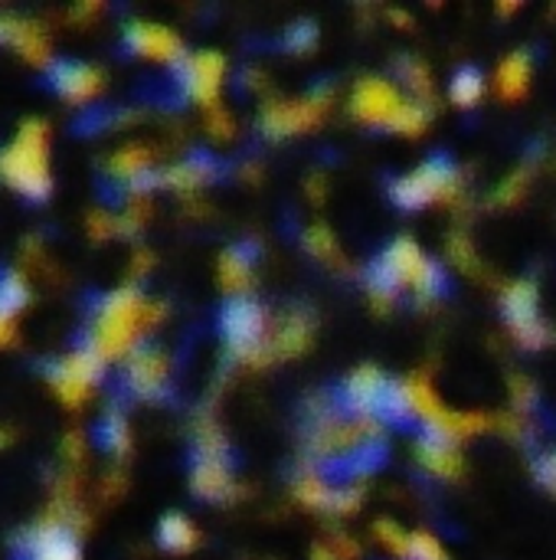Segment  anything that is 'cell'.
Instances as JSON below:
<instances>
[{"mask_svg":"<svg viewBox=\"0 0 556 560\" xmlns=\"http://www.w3.org/2000/svg\"><path fill=\"white\" fill-rule=\"evenodd\" d=\"M367 285H370V299H377L380 305H390L403 289L429 302L446 292V272L413 240H397L370 266Z\"/></svg>","mask_w":556,"mask_h":560,"instance_id":"obj_1","label":"cell"},{"mask_svg":"<svg viewBox=\"0 0 556 560\" xmlns=\"http://www.w3.org/2000/svg\"><path fill=\"white\" fill-rule=\"evenodd\" d=\"M380 446V423L344 417L338 410H318L308 420V450L315 459L344 466V469H367L370 450Z\"/></svg>","mask_w":556,"mask_h":560,"instance_id":"obj_2","label":"cell"},{"mask_svg":"<svg viewBox=\"0 0 556 560\" xmlns=\"http://www.w3.org/2000/svg\"><path fill=\"white\" fill-rule=\"evenodd\" d=\"M147 302L141 299L138 289H115L111 295H105L95 308V322L88 331V341L79 345L92 354L105 358H118L125 351L134 348V338L141 331V325L147 322Z\"/></svg>","mask_w":556,"mask_h":560,"instance_id":"obj_3","label":"cell"},{"mask_svg":"<svg viewBox=\"0 0 556 560\" xmlns=\"http://www.w3.org/2000/svg\"><path fill=\"white\" fill-rule=\"evenodd\" d=\"M354 115L364 125H377V128H393L400 135H419L426 128V112L416 102H406L400 95V89L387 79H364L354 89L351 98Z\"/></svg>","mask_w":556,"mask_h":560,"instance_id":"obj_4","label":"cell"},{"mask_svg":"<svg viewBox=\"0 0 556 560\" xmlns=\"http://www.w3.org/2000/svg\"><path fill=\"white\" fill-rule=\"evenodd\" d=\"M403 404H406V417L419 420L426 436H436V440H446V443H459L472 433H482L488 427L485 417L478 413H456V410H446L439 394L429 387V381L423 377H413V381H403Z\"/></svg>","mask_w":556,"mask_h":560,"instance_id":"obj_5","label":"cell"},{"mask_svg":"<svg viewBox=\"0 0 556 560\" xmlns=\"http://www.w3.org/2000/svg\"><path fill=\"white\" fill-rule=\"evenodd\" d=\"M220 331H223V341L233 358L249 361V364L272 361L269 315L256 299H249V295L233 299L220 315Z\"/></svg>","mask_w":556,"mask_h":560,"instance_id":"obj_6","label":"cell"},{"mask_svg":"<svg viewBox=\"0 0 556 560\" xmlns=\"http://www.w3.org/2000/svg\"><path fill=\"white\" fill-rule=\"evenodd\" d=\"M341 404L351 417L383 423V420H410L403 404V387L387 381L377 368H357L341 394Z\"/></svg>","mask_w":556,"mask_h":560,"instance_id":"obj_7","label":"cell"},{"mask_svg":"<svg viewBox=\"0 0 556 560\" xmlns=\"http://www.w3.org/2000/svg\"><path fill=\"white\" fill-rule=\"evenodd\" d=\"M46 128L39 121H26L16 131V141L0 151V174L20 187L29 197H43L49 190V174H46V154H43V135Z\"/></svg>","mask_w":556,"mask_h":560,"instance_id":"obj_8","label":"cell"},{"mask_svg":"<svg viewBox=\"0 0 556 560\" xmlns=\"http://www.w3.org/2000/svg\"><path fill=\"white\" fill-rule=\"evenodd\" d=\"M190 486L197 495L220 502L233 495V459L226 450V440L220 436L216 427H203L193 443V469H190Z\"/></svg>","mask_w":556,"mask_h":560,"instance_id":"obj_9","label":"cell"},{"mask_svg":"<svg viewBox=\"0 0 556 560\" xmlns=\"http://www.w3.org/2000/svg\"><path fill=\"white\" fill-rule=\"evenodd\" d=\"M456 194H459V171L449 158H429L426 164L413 167L390 187V197L403 210H419L426 203H436Z\"/></svg>","mask_w":556,"mask_h":560,"instance_id":"obj_10","label":"cell"},{"mask_svg":"<svg viewBox=\"0 0 556 560\" xmlns=\"http://www.w3.org/2000/svg\"><path fill=\"white\" fill-rule=\"evenodd\" d=\"M501 312H505V322L508 328L518 335V341L524 348H541L551 331L541 318V299H537V285L534 282H511L505 292H501Z\"/></svg>","mask_w":556,"mask_h":560,"instance_id":"obj_11","label":"cell"},{"mask_svg":"<svg viewBox=\"0 0 556 560\" xmlns=\"http://www.w3.org/2000/svg\"><path fill=\"white\" fill-rule=\"evenodd\" d=\"M223 75H226V59L220 52H213V49L184 56L177 62V79H180L184 92L193 102H200V105H213L216 102L220 85H223Z\"/></svg>","mask_w":556,"mask_h":560,"instance_id":"obj_12","label":"cell"},{"mask_svg":"<svg viewBox=\"0 0 556 560\" xmlns=\"http://www.w3.org/2000/svg\"><path fill=\"white\" fill-rule=\"evenodd\" d=\"M324 108H328V95H324V92H321V95L315 92V95H308V98H292V102H272V105L262 112L259 125H262V131H269L272 138L301 135V131H308L315 121H321Z\"/></svg>","mask_w":556,"mask_h":560,"instance_id":"obj_13","label":"cell"},{"mask_svg":"<svg viewBox=\"0 0 556 560\" xmlns=\"http://www.w3.org/2000/svg\"><path fill=\"white\" fill-rule=\"evenodd\" d=\"M98 371H102V358L92 354V351H85V348H75L69 358L52 361L46 368L52 387L62 394V400H72V404L85 397V390L92 387V381L98 377Z\"/></svg>","mask_w":556,"mask_h":560,"instance_id":"obj_14","label":"cell"},{"mask_svg":"<svg viewBox=\"0 0 556 560\" xmlns=\"http://www.w3.org/2000/svg\"><path fill=\"white\" fill-rule=\"evenodd\" d=\"M26 560H79V545L75 535L69 532V525L62 522H43L36 532H29L20 545V551Z\"/></svg>","mask_w":556,"mask_h":560,"instance_id":"obj_15","label":"cell"},{"mask_svg":"<svg viewBox=\"0 0 556 560\" xmlns=\"http://www.w3.org/2000/svg\"><path fill=\"white\" fill-rule=\"evenodd\" d=\"M125 43L141 52V56H151V59H164V62H180L184 59V49H180V39L174 30L161 26V23H131L125 30Z\"/></svg>","mask_w":556,"mask_h":560,"instance_id":"obj_16","label":"cell"},{"mask_svg":"<svg viewBox=\"0 0 556 560\" xmlns=\"http://www.w3.org/2000/svg\"><path fill=\"white\" fill-rule=\"evenodd\" d=\"M125 377L138 397H157L167 384V358L157 348H138L128 361Z\"/></svg>","mask_w":556,"mask_h":560,"instance_id":"obj_17","label":"cell"},{"mask_svg":"<svg viewBox=\"0 0 556 560\" xmlns=\"http://www.w3.org/2000/svg\"><path fill=\"white\" fill-rule=\"evenodd\" d=\"M49 82L66 98H88L98 89V69L79 59H52L49 62Z\"/></svg>","mask_w":556,"mask_h":560,"instance_id":"obj_18","label":"cell"},{"mask_svg":"<svg viewBox=\"0 0 556 560\" xmlns=\"http://www.w3.org/2000/svg\"><path fill=\"white\" fill-rule=\"evenodd\" d=\"M416 456H419V463L426 466V472H433V476H439V479H456L459 469H462V456L456 453V446L446 443V440H436V436H426V440L419 443Z\"/></svg>","mask_w":556,"mask_h":560,"instance_id":"obj_19","label":"cell"},{"mask_svg":"<svg viewBox=\"0 0 556 560\" xmlns=\"http://www.w3.org/2000/svg\"><path fill=\"white\" fill-rule=\"evenodd\" d=\"M311 338V318L308 315H285L279 322V328L272 331V358L275 354H298L308 348Z\"/></svg>","mask_w":556,"mask_h":560,"instance_id":"obj_20","label":"cell"},{"mask_svg":"<svg viewBox=\"0 0 556 560\" xmlns=\"http://www.w3.org/2000/svg\"><path fill=\"white\" fill-rule=\"evenodd\" d=\"M220 282L226 285V292H246V285L252 282V253L249 246H233L223 259H220Z\"/></svg>","mask_w":556,"mask_h":560,"instance_id":"obj_21","label":"cell"},{"mask_svg":"<svg viewBox=\"0 0 556 560\" xmlns=\"http://www.w3.org/2000/svg\"><path fill=\"white\" fill-rule=\"evenodd\" d=\"M531 82V56L528 52H511L498 66V92L505 98H521Z\"/></svg>","mask_w":556,"mask_h":560,"instance_id":"obj_22","label":"cell"},{"mask_svg":"<svg viewBox=\"0 0 556 560\" xmlns=\"http://www.w3.org/2000/svg\"><path fill=\"white\" fill-rule=\"evenodd\" d=\"M295 492H298V499L305 502V505H311V509H321V512H338V489H331L318 472H308V476H301L298 479V486H295Z\"/></svg>","mask_w":556,"mask_h":560,"instance_id":"obj_23","label":"cell"},{"mask_svg":"<svg viewBox=\"0 0 556 560\" xmlns=\"http://www.w3.org/2000/svg\"><path fill=\"white\" fill-rule=\"evenodd\" d=\"M213 174H216V164L197 154V158H187V161L174 164V167L164 174V180L174 184V187H200V184H206Z\"/></svg>","mask_w":556,"mask_h":560,"instance_id":"obj_24","label":"cell"},{"mask_svg":"<svg viewBox=\"0 0 556 560\" xmlns=\"http://www.w3.org/2000/svg\"><path fill=\"white\" fill-rule=\"evenodd\" d=\"M157 541L167 551H190L197 545V532H193V525L184 515H167L157 525Z\"/></svg>","mask_w":556,"mask_h":560,"instance_id":"obj_25","label":"cell"},{"mask_svg":"<svg viewBox=\"0 0 556 560\" xmlns=\"http://www.w3.org/2000/svg\"><path fill=\"white\" fill-rule=\"evenodd\" d=\"M449 92H452V102H456V105H462V108L475 105V102L482 98V92H485L482 72H478V69H472V66L459 69V72H456V79H452V85H449Z\"/></svg>","mask_w":556,"mask_h":560,"instance_id":"obj_26","label":"cell"},{"mask_svg":"<svg viewBox=\"0 0 556 560\" xmlns=\"http://www.w3.org/2000/svg\"><path fill=\"white\" fill-rule=\"evenodd\" d=\"M95 440H98V446H105L111 453H125V446H128V427H125V420L118 413L102 417L98 427H95Z\"/></svg>","mask_w":556,"mask_h":560,"instance_id":"obj_27","label":"cell"},{"mask_svg":"<svg viewBox=\"0 0 556 560\" xmlns=\"http://www.w3.org/2000/svg\"><path fill=\"white\" fill-rule=\"evenodd\" d=\"M406 560H449V558H446V548H442L433 535L419 532V535H410V555H406Z\"/></svg>","mask_w":556,"mask_h":560,"instance_id":"obj_28","label":"cell"},{"mask_svg":"<svg viewBox=\"0 0 556 560\" xmlns=\"http://www.w3.org/2000/svg\"><path fill=\"white\" fill-rule=\"evenodd\" d=\"M305 243H308L311 256H318V259H338V240L331 236L328 226H311L308 236H305Z\"/></svg>","mask_w":556,"mask_h":560,"instance_id":"obj_29","label":"cell"},{"mask_svg":"<svg viewBox=\"0 0 556 560\" xmlns=\"http://www.w3.org/2000/svg\"><path fill=\"white\" fill-rule=\"evenodd\" d=\"M377 538H380L397 558H406V555H410V538H406L393 522H380V525H377Z\"/></svg>","mask_w":556,"mask_h":560,"instance_id":"obj_30","label":"cell"},{"mask_svg":"<svg viewBox=\"0 0 556 560\" xmlns=\"http://www.w3.org/2000/svg\"><path fill=\"white\" fill-rule=\"evenodd\" d=\"M315 26L311 23H298V26H292L288 30V46L295 49V52H308L311 46H315Z\"/></svg>","mask_w":556,"mask_h":560,"instance_id":"obj_31","label":"cell"},{"mask_svg":"<svg viewBox=\"0 0 556 560\" xmlns=\"http://www.w3.org/2000/svg\"><path fill=\"white\" fill-rule=\"evenodd\" d=\"M403 72H406V82L413 85V89H419V92H429V72H426V66L423 62H403Z\"/></svg>","mask_w":556,"mask_h":560,"instance_id":"obj_32","label":"cell"},{"mask_svg":"<svg viewBox=\"0 0 556 560\" xmlns=\"http://www.w3.org/2000/svg\"><path fill=\"white\" fill-rule=\"evenodd\" d=\"M449 253H452V259H459L462 266H472V262H475V249L469 246L465 236H456V240L449 243Z\"/></svg>","mask_w":556,"mask_h":560,"instance_id":"obj_33","label":"cell"},{"mask_svg":"<svg viewBox=\"0 0 556 560\" xmlns=\"http://www.w3.org/2000/svg\"><path fill=\"white\" fill-rule=\"evenodd\" d=\"M521 180H524V174H514V177L498 190V200H501V203H514V200H518V194L524 190V184H521Z\"/></svg>","mask_w":556,"mask_h":560,"instance_id":"obj_34","label":"cell"},{"mask_svg":"<svg viewBox=\"0 0 556 560\" xmlns=\"http://www.w3.org/2000/svg\"><path fill=\"white\" fill-rule=\"evenodd\" d=\"M541 479H544V486H547V489H554L556 492V453L541 463Z\"/></svg>","mask_w":556,"mask_h":560,"instance_id":"obj_35","label":"cell"},{"mask_svg":"<svg viewBox=\"0 0 556 560\" xmlns=\"http://www.w3.org/2000/svg\"><path fill=\"white\" fill-rule=\"evenodd\" d=\"M7 331H10V322H0V341L7 338Z\"/></svg>","mask_w":556,"mask_h":560,"instance_id":"obj_36","label":"cell"}]
</instances>
